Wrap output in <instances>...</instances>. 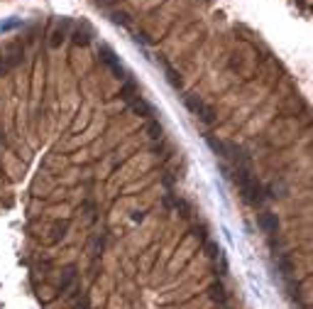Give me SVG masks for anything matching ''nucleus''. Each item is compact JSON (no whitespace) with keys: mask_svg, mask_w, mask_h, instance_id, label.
Returning <instances> with one entry per match:
<instances>
[{"mask_svg":"<svg viewBox=\"0 0 313 309\" xmlns=\"http://www.w3.org/2000/svg\"><path fill=\"white\" fill-rule=\"evenodd\" d=\"M208 297H211L213 302H218V304H225V302H228V292H225L223 282H213V285L208 287Z\"/></svg>","mask_w":313,"mask_h":309,"instance_id":"obj_1","label":"nucleus"},{"mask_svg":"<svg viewBox=\"0 0 313 309\" xmlns=\"http://www.w3.org/2000/svg\"><path fill=\"white\" fill-rule=\"evenodd\" d=\"M259 226H262V228H264V233H269V236L279 231V221H276V216H274V213H262V216H259Z\"/></svg>","mask_w":313,"mask_h":309,"instance_id":"obj_2","label":"nucleus"},{"mask_svg":"<svg viewBox=\"0 0 313 309\" xmlns=\"http://www.w3.org/2000/svg\"><path fill=\"white\" fill-rule=\"evenodd\" d=\"M74 280H76V267H66L61 272V280H59V292H66L68 287L74 285Z\"/></svg>","mask_w":313,"mask_h":309,"instance_id":"obj_3","label":"nucleus"},{"mask_svg":"<svg viewBox=\"0 0 313 309\" xmlns=\"http://www.w3.org/2000/svg\"><path fill=\"white\" fill-rule=\"evenodd\" d=\"M71 309H88V295L83 290H74L71 292Z\"/></svg>","mask_w":313,"mask_h":309,"instance_id":"obj_4","label":"nucleus"}]
</instances>
